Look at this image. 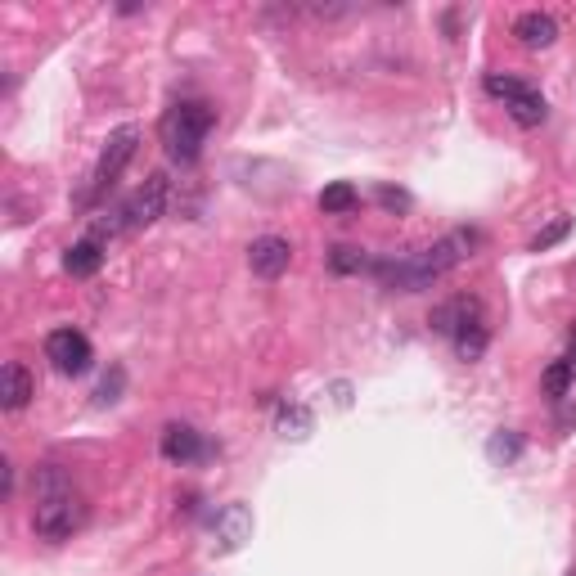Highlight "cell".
Returning <instances> with one entry per match:
<instances>
[{
    "instance_id": "8",
    "label": "cell",
    "mask_w": 576,
    "mask_h": 576,
    "mask_svg": "<svg viewBox=\"0 0 576 576\" xmlns=\"http://www.w3.org/2000/svg\"><path fill=\"white\" fill-rule=\"evenodd\" d=\"M293 261V243L284 234H261V239L248 243V270L257 279H279Z\"/></svg>"
},
{
    "instance_id": "23",
    "label": "cell",
    "mask_w": 576,
    "mask_h": 576,
    "mask_svg": "<svg viewBox=\"0 0 576 576\" xmlns=\"http://www.w3.org/2000/svg\"><path fill=\"white\" fill-rule=\"evenodd\" d=\"M117 387H122V369H113V378H104V383H99V405H108V401H117Z\"/></svg>"
},
{
    "instance_id": "19",
    "label": "cell",
    "mask_w": 576,
    "mask_h": 576,
    "mask_svg": "<svg viewBox=\"0 0 576 576\" xmlns=\"http://www.w3.org/2000/svg\"><path fill=\"white\" fill-rule=\"evenodd\" d=\"M486 455H491L495 464H513V459L522 455V437L513 428H500L491 441H486Z\"/></svg>"
},
{
    "instance_id": "9",
    "label": "cell",
    "mask_w": 576,
    "mask_h": 576,
    "mask_svg": "<svg viewBox=\"0 0 576 576\" xmlns=\"http://www.w3.org/2000/svg\"><path fill=\"white\" fill-rule=\"evenodd\" d=\"M158 450L167 464H198V459L207 455V441H203V432L189 428V423H167Z\"/></svg>"
},
{
    "instance_id": "14",
    "label": "cell",
    "mask_w": 576,
    "mask_h": 576,
    "mask_svg": "<svg viewBox=\"0 0 576 576\" xmlns=\"http://www.w3.org/2000/svg\"><path fill=\"white\" fill-rule=\"evenodd\" d=\"M248 531H252V518L243 504H225V509L216 513V536H221L225 549H239L243 540H248Z\"/></svg>"
},
{
    "instance_id": "25",
    "label": "cell",
    "mask_w": 576,
    "mask_h": 576,
    "mask_svg": "<svg viewBox=\"0 0 576 576\" xmlns=\"http://www.w3.org/2000/svg\"><path fill=\"white\" fill-rule=\"evenodd\" d=\"M9 495H14V464L5 459V500H9Z\"/></svg>"
},
{
    "instance_id": "16",
    "label": "cell",
    "mask_w": 576,
    "mask_h": 576,
    "mask_svg": "<svg viewBox=\"0 0 576 576\" xmlns=\"http://www.w3.org/2000/svg\"><path fill=\"white\" fill-rule=\"evenodd\" d=\"M486 347H491V329H486V320H473V324H464V329L455 333L459 360H482Z\"/></svg>"
},
{
    "instance_id": "24",
    "label": "cell",
    "mask_w": 576,
    "mask_h": 576,
    "mask_svg": "<svg viewBox=\"0 0 576 576\" xmlns=\"http://www.w3.org/2000/svg\"><path fill=\"white\" fill-rule=\"evenodd\" d=\"M563 360H567V365H572V374H576V329L567 333V356H563Z\"/></svg>"
},
{
    "instance_id": "13",
    "label": "cell",
    "mask_w": 576,
    "mask_h": 576,
    "mask_svg": "<svg viewBox=\"0 0 576 576\" xmlns=\"http://www.w3.org/2000/svg\"><path fill=\"white\" fill-rule=\"evenodd\" d=\"M99 266H104V243L99 239H81L63 252V270H68L72 279H90Z\"/></svg>"
},
{
    "instance_id": "11",
    "label": "cell",
    "mask_w": 576,
    "mask_h": 576,
    "mask_svg": "<svg viewBox=\"0 0 576 576\" xmlns=\"http://www.w3.org/2000/svg\"><path fill=\"white\" fill-rule=\"evenodd\" d=\"M513 36H518V45H527V50H549V45L558 41V23L545 9H527V14L513 18Z\"/></svg>"
},
{
    "instance_id": "12",
    "label": "cell",
    "mask_w": 576,
    "mask_h": 576,
    "mask_svg": "<svg viewBox=\"0 0 576 576\" xmlns=\"http://www.w3.org/2000/svg\"><path fill=\"white\" fill-rule=\"evenodd\" d=\"M32 392H36V383H32V374H27L23 360H5V369H0V405L14 414V410H23V405L32 401Z\"/></svg>"
},
{
    "instance_id": "7",
    "label": "cell",
    "mask_w": 576,
    "mask_h": 576,
    "mask_svg": "<svg viewBox=\"0 0 576 576\" xmlns=\"http://www.w3.org/2000/svg\"><path fill=\"white\" fill-rule=\"evenodd\" d=\"M45 360H50L59 374H86L90 369V360H95V347H90V338L81 329H54V333H45Z\"/></svg>"
},
{
    "instance_id": "4",
    "label": "cell",
    "mask_w": 576,
    "mask_h": 576,
    "mask_svg": "<svg viewBox=\"0 0 576 576\" xmlns=\"http://www.w3.org/2000/svg\"><path fill=\"white\" fill-rule=\"evenodd\" d=\"M135 149H140V126H135V122L117 126V131L104 140V149H99L95 171H90V189L77 198V203H81V207H95L99 198H104L108 189L117 185V176H122V171H126V162L135 158Z\"/></svg>"
},
{
    "instance_id": "22",
    "label": "cell",
    "mask_w": 576,
    "mask_h": 576,
    "mask_svg": "<svg viewBox=\"0 0 576 576\" xmlns=\"http://www.w3.org/2000/svg\"><path fill=\"white\" fill-rule=\"evenodd\" d=\"M378 203H383L387 212H405V207H410V194H405V189L383 185V189H378Z\"/></svg>"
},
{
    "instance_id": "26",
    "label": "cell",
    "mask_w": 576,
    "mask_h": 576,
    "mask_svg": "<svg viewBox=\"0 0 576 576\" xmlns=\"http://www.w3.org/2000/svg\"><path fill=\"white\" fill-rule=\"evenodd\" d=\"M567 576H576V567H572V572H567Z\"/></svg>"
},
{
    "instance_id": "1",
    "label": "cell",
    "mask_w": 576,
    "mask_h": 576,
    "mask_svg": "<svg viewBox=\"0 0 576 576\" xmlns=\"http://www.w3.org/2000/svg\"><path fill=\"white\" fill-rule=\"evenodd\" d=\"M473 248H477V230H450V234H441L437 243H428V248L410 252V257L374 261L369 270H374V279L383 288H392V293H423L432 279L464 266V261L473 257Z\"/></svg>"
},
{
    "instance_id": "18",
    "label": "cell",
    "mask_w": 576,
    "mask_h": 576,
    "mask_svg": "<svg viewBox=\"0 0 576 576\" xmlns=\"http://www.w3.org/2000/svg\"><path fill=\"white\" fill-rule=\"evenodd\" d=\"M572 383H576V374H572V365H567V360H554V365H549L545 374H540V387H545L549 401H563L567 387H572Z\"/></svg>"
},
{
    "instance_id": "17",
    "label": "cell",
    "mask_w": 576,
    "mask_h": 576,
    "mask_svg": "<svg viewBox=\"0 0 576 576\" xmlns=\"http://www.w3.org/2000/svg\"><path fill=\"white\" fill-rule=\"evenodd\" d=\"M374 261L365 257V248H351V243H333L329 248V270L333 275H360V270H369Z\"/></svg>"
},
{
    "instance_id": "3",
    "label": "cell",
    "mask_w": 576,
    "mask_h": 576,
    "mask_svg": "<svg viewBox=\"0 0 576 576\" xmlns=\"http://www.w3.org/2000/svg\"><path fill=\"white\" fill-rule=\"evenodd\" d=\"M212 126H216L212 104H203V99H180V104H171V113L162 117V144H167V153L176 162H198Z\"/></svg>"
},
{
    "instance_id": "21",
    "label": "cell",
    "mask_w": 576,
    "mask_h": 576,
    "mask_svg": "<svg viewBox=\"0 0 576 576\" xmlns=\"http://www.w3.org/2000/svg\"><path fill=\"white\" fill-rule=\"evenodd\" d=\"M279 428H284L288 437H306V432H311V414H306L302 405H293V410L279 414Z\"/></svg>"
},
{
    "instance_id": "10",
    "label": "cell",
    "mask_w": 576,
    "mask_h": 576,
    "mask_svg": "<svg viewBox=\"0 0 576 576\" xmlns=\"http://www.w3.org/2000/svg\"><path fill=\"white\" fill-rule=\"evenodd\" d=\"M473 320H482V302H477V297H464V293L441 302V306H432V315H428L432 333H441V338H450V342H455V333Z\"/></svg>"
},
{
    "instance_id": "6",
    "label": "cell",
    "mask_w": 576,
    "mask_h": 576,
    "mask_svg": "<svg viewBox=\"0 0 576 576\" xmlns=\"http://www.w3.org/2000/svg\"><path fill=\"white\" fill-rule=\"evenodd\" d=\"M162 212H167V176L153 171V176H144V185L117 207L113 230H144V225H153Z\"/></svg>"
},
{
    "instance_id": "5",
    "label": "cell",
    "mask_w": 576,
    "mask_h": 576,
    "mask_svg": "<svg viewBox=\"0 0 576 576\" xmlns=\"http://www.w3.org/2000/svg\"><path fill=\"white\" fill-rule=\"evenodd\" d=\"M486 95H495V99H504V108H509V117L518 126H540L549 117V104H545V95L540 90H531L527 81H518V77H500V72H486Z\"/></svg>"
},
{
    "instance_id": "2",
    "label": "cell",
    "mask_w": 576,
    "mask_h": 576,
    "mask_svg": "<svg viewBox=\"0 0 576 576\" xmlns=\"http://www.w3.org/2000/svg\"><path fill=\"white\" fill-rule=\"evenodd\" d=\"M32 491H36V509H32V531L50 545H63L72 540L90 518V504L86 495L72 486L68 468L59 464H41L32 477Z\"/></svg>"
},
{
    "instance_id": "15",
    "label": "cell",
    "mask_w": 576,
    "mask_h": 576,
    "mask_svg": "<svg viewBox=\"0 0 576 576\" xmlns=\"http://www.w3.org/2000/svg\"><path fill=\"white\" fill-rule=\"evenodd\" d=\"M360 207V189L351 180H333V185L320 189V212L324 216H347Z\"/></svg>"
},
{
    "instance_id": "20",
    "label": "cell",
    "mask_w": 576,
    "mask_h": 576,
    "mask_svg": "<svg viewBox=\"0 0 576 576\" xmlns=\"http://www.w3.org/2000/svg\"><path fill=\"white\" fill-rule=\"evenodd\" d=\"M567 234H572V216H554V221H549L545 230H540L536 239L527 243V252H549V248H558Z\"/></svg>"
}]
</instances>
